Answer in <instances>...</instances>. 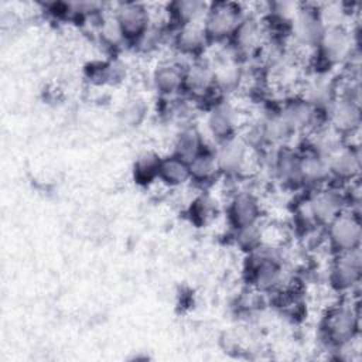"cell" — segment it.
<instances>
[{"label":"cell","instance_id":"15","mask_svg":"<svg viewBox=\"0 0 362 362\" xmlns=\"http://www.w3.org/2000/svg\"><path fill=\"white\" fill-rule=\"evenodd\" d=\"M184 79L185 68L173 61L161 62L153 72V85L163 96H173L182 90Z\"/></svg>","mask_w":362,"mask_h":362},{"label":"cell","instance_id":"13","mask_svg":"<svg viewBox=\"0 0 362 362\" xmlns=\"http://www.w3.org/2000/svg\"><path fill=\"white\" fill-rule=\"evenodd\" d=\"M260 204L252 192H238L229 202L228 218L233 229L257 223L260 218Z\"/></svg>","mask_w":362,"mask_h":362},{"label":"cell","instance_id":"22","mask_svg":"<svg viewBox=\"0 0 362 362\" xmlns=\"http://www.w3.org/2000/svg\"><path fill=\"white\" fill-rule=\"evenodd\" d=\"M335 96L337 95L334 86L320 76L307 81L300 95V98H303L305 102H308L318 110L327 109L328 105L335 99Z\"/></svg>","mask_w":362,"mask_h":362},{"label":"cell","instance_id":"26","mask_svg":"<svg viewBox=\"0 0 362 362\" xmlns=\"http://www.w3.org/2000/svg\"><path fill=\"white\" fill-rule=\"evenodd\" d=\"M260 126L264 141L270 144L286 143L294 134V132L290 129V126L283 119L280 112L269 115L264 120L260 122Z\"/></svg>","mask_w":362,"mask_h":362},{"label":"cell","instance_id":"1","mask_svg":"<svg viewBox=\"0 0 362 362\" xmlns=\"http://www.w3.org/2000/svg\"><path fill=\"white\" fill-rule=\"evenodd\" d=\"M243 17V10L238 3L215 1L208 4V10L202 20L208 41L221 42L230 40Z\"/></svg>","mask_w":362,"mask_h":362},{"label":"cell","instance_id":"29","mask_svg":"<svg viewBox=\"0 0 362 362\" xmlns=\"http://www.w3.org/2000/svg\"><path fill=\"white\" fill-rule=\"evenodd\" d=\"M147 106L141 99H132L129 100L123 109L120 110V120L126 126H139L143 119L146 117Z\"/></svg>","mask_w":362,"mask_h":362},{"label":"cell","instance_id":"11","mask_svg":"<svg viewBox=\"0 0 362 362\" xmlns=\"http://www.w3.org/2000/svg\"><path fill=\"white\" fill-rule=\"evenodd\" d=\"M329 177L339 181H354L361 170V153L358 146H338L328 156Z\"/></svg>","mask_w":362,"mask_h":362},{"label":"cell","instance_id":"24","mask_svg":"<svg viewBox=\"0 0 362 362\" xmlns=\"http://www.w3.org/2000/svg\"><path fill=\"white\" fill-rule=\"evenodd\" d=\"M188 167H189L191 180L197 182L212 181L219 174L215 151L206 147L188 163Z\"/></svg>","mask_w":362,"mask_h":362},{"label":"cell","instance_id":"17","mask_svg":"<svg viewBox=\"0 0 362 362\" xmlns=\"http://www.w3.org/2000/svg\"><path fill=\"white\" fill-rule=\"evenodd\" d=\"M263 37V30L260 23L253 17H243L238 28L232 35V44L235 55L238 54H250L260 47Z\"/></svg>","mask_w":362,"mask_h":362},{"label":"cell","instance_id":"3","mask_svg":"<svg viewBox=\"0 0 362 362\" xmlns=\"http://www.w3.org/2000/svg\"><path fill=\"white\" fill-rule=\"evenodd\" d=\"M327 238L335 253L361 249L362 228L359 215L345 209L327 225Z\"/></svg>","mask_w":362,"mask_h":362},{"label":"cell","instance_id":"2","mask_svg":"<svg viewBox=\"0 0 362 362\" xmlns=\"http://www.w3.org/2000/svg\"><path fill=\"white\" fill-rule=\"evenodd\" d=\"M322 331L327 341L337 346L355 339L359 331V311L352 303L332 305L322 321Z\"/></svg>","mask_w":362,"mask_h":362},{"label":"cell","instance_id":"8","mask_svg":"<svg viewBox=\"0 0 362 362\" xmlns=\"http://www.w3.org/2000/svg\"><path fill=\"white\" fill-rule=\"evenodd\" d=\"M290 25L294 40L297 44L304 47H317L325 28V23L320 11L308 6L296 10Z\"/></svg>","mask_w":362,"mask_h":362},{"label":"cell","instance_id":"14","mask_svg":"<svg viewBox=\"0 0 362 362\" xmlns=\"http://www.w3.org/2000/svg\"><path fill=\"white\" fill-rule=\"evenodd\" d=\"M318 109L311 106L303 98H296L283 106L280 115L296 134L298 132L317 129L315 122L318 117Z\"/></svg>","mask_w":362,"mask_h":362},{"label":"cell","instance_id":"16","mask_svg":"<svg viewBox=\"0 0 362 362\" xmlns=\"http://www.w3.org/2000/svg\"><path fill=\"white\" fill-rule=\"evenodd\" d=\"M215 88L214 66L206 61H195L185 68L184 89L195 96H204Z\"/></svg>","mask_w":362,"mask_h":362},{"label":"cell","instance_id":"9","mask_svg":"<svg viewBox=\"0 0 362 362\" xmlns=\"http://www.w3.org/2000/svg\"><path fill=\"white\" fill-rule=\"evenodd\" d=\"M115 18L124 40L136 42L151 25L150 11L141 3H120L115 11Z\"/></svg>","mask_w":362,"mask_h":362},{"label":"cell","instance_id":"28","mask_svg":"<svg viewBox=\"0 0 362 362\" xmlns=\"http://www.w3.org/2000/svg\"><path fill=\"white\" fill-rule=\"evenodd\" d=\"M160 158L154 153H144L141 154L136 164H134V174L136 178L141 182H150L154 178H157V171H158V164Z\"/></svg>","mask_w":362,"mask_h":362},{"label":"cell","instance_id":"20","mask_svg":"<svg viewBox=\"0 0 362 362\" xmlns=\"http://www.w3.org/2000/svg\"><path fill=\"white\" fill-rule=\"evenodd\" d=\"M206 42L209 41L205 35L202 23L178 27L174 35L175 48L185 55H198L204 51Z\"/></svg>","mask_w":362,"mask_h":362},{"label":"cell","instance_id":"12","mask_svg":"<svg viewBox=\"0 0 362 362\" xmlns=\"http://www.w3.org/2000/svg\"><path fill=\"white\" fill-rule=\"evenodd\" d=\"M238 113L228 100L216 102L209 110L206 126L214 139L219 143L235 136Z\"/></svg>","mask_w":362,"mask_h":362},{"label":"cell","instance_id":"4","mask_svg":"<svg viewBox=\"0 0 362 362\" xmlns=\"http://www.w3.org/2000/svg\"><path fill=\"white\" fill-rule=\"evenodd\" d=\"M362 274L361 249L337 253L329 269V284L338 291L352 290L359 284Z\"/></svg>","mask_w":362,"mask_h":362},{"label":"cell","instance_id":"23","mask_svg":"<svg viewBox=\"0 0 362 362\" xmlns=\"http://www.w3.org/2000/svg\"><path fill=\"white\" fill-rule=\"evenodd\" d=\"M204 148L205 146H204V139L201 133L198 132V129L189 126V127L181 129V132L177 134L173 154L189 163Z\"/></svg>","mask_w":362,"mask_h":362},{"label":"cell","instance_id":"6","mask_svg":"<svg viewBox=\"0 0 362 362\" xmlns=\"http://www.w3.org/2000/svg\"><path fill=\"white\" fill-rule=\"evenodd\" d=\"M315 48L325 62L335 64L351 55L352 37L341 23L325 24Z\"/></svg>","mask_w":362,"mask_h":362},{"label":"cell","instance_id":"21","mask_svg":"<svg viewBox=\"0 0 362 362\" xmlns=\"http://www.w3.org/2000/svg\"><path fill=\"white\" fill-rule=\"evenodd\" d=\"M157 178L167 187H180L191 180L188 163L174 154L160 158Z\"/></svg>","mask_w":362,"mask_h":362},{"label":"cell","instance_id":"7","mask_svg":"<svg viewBox=\"0 0 362 362\" xmlns=\"http://www.w3.org/2000/svg\"><path fill=\"white\" fill-rule=\"evenodd\" d=\"M317 226H327L346 209V199L337 188H318L307 198Z\"/></svg>","mask_w":362,"mask_h":362},{"label":"cell","instance_id":"30","mask_svg":"<svg viewBox=\"0 0 362 362\" xmlns=\"http://www.w3.org/2000/svg\"><path fill=\"white\" fill-rule=\"evenodd\" d=\"M100 34H102L103 41L109 45H119L124 40V37L120 31V27L115 18V14L110 17L102 18Z\"/></svg>","mask_w":362,"mask_h":362},{"label":"cell","instance_id":"5","mask_svg":"<svg viewBox=\"0 0 362 362\" xmlns=\"http://www.w3.org/2000/svg\"><path fill=\"white\" fill-rule=\"evenodd\" d=\"M327 117L329 127L338 136H352L361 124V106L359 102L345 98L335 96L328 105Z\"/></svg>","mask_w":362,"mask_h":362},{"label":"cell","instance_id":"19","mask_svg":"<svg viewBox=\"0 0 362 362\" xmlns=\"http://www.w3.org/2000/svg\"><path fill=\"white\" fill-rule=\"evenodd\" d=\"M273 171L276 178L286 185L301 184L300 154L287 147L280 148L273 160Z\"/></svg>","mask_w":362,"mask_h":362},{"label":"cell","instance_id":"27","mask_svg":"<svg viewBox=\"0 0 362 362\" xmlns=\"http://www.w3.org/2000/svg\"><path fill=\"white\" fill-rule=\"evenodd\" d=\"M233 238L239 249L250 253L252 250H255L263 243L264 236H263V229L259 226V222H257V223H252V225H246L235 229Z\"/></svg>","mask_w":362,"mask_h":362},{"label":"cell","instance_id":"25","mask_svg":"<svg viewBox=\"0 0 362 362\" xmlns=\"http://www.w3.org/2000/svg\"><path fill=\"white\" fill-rule=\"evenodd\" d=\"M171 18L178 24V27L201 23L208 10V4L197 0H185L171 3L170 7Z\"/></svg>","mask_w":362,"mask_h":362},{"label":"cell","instance_id":"31","mask_svg":"<svg viewBox=\"0 0 362 362\" xmlns=\"http://www.w3.org/2000/svg\"><path fill=\"white\" fill-rule=\"evenodd\" d=\"M214 206L212 202L206 198V197H201L198 199H195V202L191 206V215H194V219L199 221L201 223L206 222L212 215Z\"/></svg>","mask_w":362,"mask_h":362},{"label":"cell","instance_id":"18","mask_svg":"<svg viewBox=\"0 0 362 362\" xmlns=\"http://www.w3.org/2000/svg\"><path fill=\"white\" fill-rule=\"evenodd\" d=\"M300 175L301 184L317 185L329 178L327 156L308 148L300 154Z\"/></svg>","mask_w":362,"mask_h":362},{"label":"cell","instance_id":"10","mask_svg":"<svg viewBox=\"0 0 362 362\" xmlns=\"http://www.w3.org/2000/svg\"><path fill=\"white\" fill-rule=\"evenodd\" d=\"M250 147L242 137L232 136L228 140L219 143L215 150L219 173L226 175H238L243 171L249 160Z\"/></svg>","mask_w":362,"mask_h":362}]
</instances>
